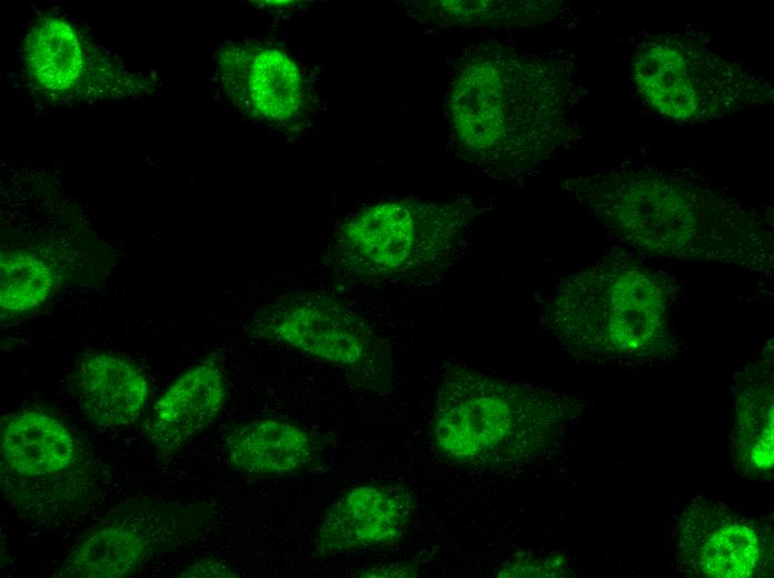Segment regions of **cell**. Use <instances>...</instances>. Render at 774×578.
Here are the masks:
<instances>
[{"label": "cell", "instance_id": "obj_10", "mask_svg": "<svg viewBox=\"0 0 774 578\" xmlns=\"http://www.w3.org/2000/svg\"><path fill=\"white\" fill-rule=\"evenodd\" d=\"M415 508L413 494L403 486H354L322 516L315 534V550L334 556L394 546L407 534Z\"/></svg>", "mask_w": 774, "mask_h": 578}, {"label": "cell", "instance_id": "obj_15", "mask_svg": "<svg viewBox=\"0 0 774 578\" xmlns=\"http://www.w3.org/2000/svg\"><path fill=\"white\" fill-rule=\"evenodd\" d=\"M70 389L83 415L103 428L133 423L148 398L143 372L130 360L109 352L86 356L70 378Z\"/></svg>", "mask_w": 774, "mask_h": 578}, {"label": "cell", "instance_id": "obj_1", "mask_svg": "<svg viewBox=\"0 0 774 578\" xmlns=\"http://www.w3.org/2000/svg\"><path fill=\"white\" fill-rule=\"evenodd\" d=\"M446 92L457 153L489 177L523 176L570 137L573 78L559 58L496 40L475 43L457 58Z\"/></svg>", "mask_w": 774, "mask_h": 578}, {"label": "cell", "instance_id": "obj_7", "mask_svg": "<svg viewBox=\"0 0 774 578\" xmlns=\"http://www.w3.org/2000/svg\"><path fill=\"white\" fill-rule=\"evenodd\" d=\"M22 66L31 86L52 101L136 98L156 89L155 78L129 69L77 24L54 14L32 23L22 49Z\"/></svg>", "mask_w": 774, "mask_h": 578}, {"label": "cell", "instance_id": "obj_3", "mask_svg": "<svg viewBox=\"0 0 774 578\" xmlns=\"http://www.w3.org/2000/svg\"><path fill=\"white\" fill-rule=\"evenodd\" d=\"M677 298L672 276L617 249L562 278L538 316L578 359L639 366L675 350L672 310Z\"/></svg>", "mask_w": 774, "mask_h": 578}, {"label": "cell", "instance_id": "obj_6", "mask_svg": "<svg viewBox=\"0 0 774 578\" xmlns=\"http://www.w3.org/2000/svg\"><path fill=\"white\" fill-rule=\"evenodd\" d=\"M248 333L341 370L356 387L386 392L393 386L389 347L350 305L324 291H297L260 307Z\"/></svg>", "mask_w": 774, "mask_h": 578}, {"label": "cell", "instance_id": "obj_21", "mask_svg": "<svg viewBox=\"0 0 774 578\" xmlns=\"http://www.w3.org/2000/svg\"><path fill=\"white\" fill-rule=\"evenodd\" d=\"M181 577H237L236 570L217 560H199L186 568Z\"/></svg>", "mask_w": 774, "mask_h": 578}, {"label": "cell", "instance_id": "obj_18", "mask_svg": "<svg viewBox=\"0 0 774 578\" xmlns=\"http://www.w3.org/2000/svg\"><path fill=\"white\" fill-rule=\"evenodd\" d=\"M53 269L26 250H6L0 259L2 312L21 313L42 305L56 286Z\"/></svg>", "mask_w": 774, "mask_h": 578}, {"label": "cell", "instance_id": "obj_4", "mask_svg": "<svg viewBox=\"0 0 774 578\" xmlns=\"http://www.w3.org/2000/svg\"><path fill=\"white\" fill-rule=\"evenodd\" d=\"M582 407L577 398L546 387L447 361L438 381L431 438L437 451L460 467L510 469L548 449Z\"/></svg>", "mask_w": 774, "mask_h": 578}, {"label": "cell", "instance_id": "obj_5", "mask_svg": "<svg viewBox=\"0 0 774 578\" xmlns=\"http://www.w3.org/2000/svg\"><path fill=\"white\" fill-rule=\"evenodd\" d=\"M470 199H399L366 207L341 227L331 272L348 285L418 281L444 271L479 215Z\"/></svg>", "mask_w": 774, "mask_h": 578}, {"label": "cell", "instance_id": "obj_9", "mask_svg": "<svg viewBox=\"0 0 774 578\" xmlns=\"http://www.w3.org/2000/svg\"><path fill=\"white\" fill-rule=\"evenodd\" d=\"M681 565L691 576L746 578L767 574L772 544L752 520L720 501L693 500L676 526Z\"/></svg>", "mask_w": 774, "mask_h": 578}, {"label": "cell", "instance_id": "obj_12", "mask_svg": "<svg viewBox=\"0 0 774 578\" xmlns=\"http://www.w3.org/2000/svg\"><path fill=\"white\" fill-rule=\"evenodd\" d=\"M227 397L221 360L215 355L202 358L159 397L146 422L148 438L163 455L178 451L217 419Z\"/></svg>", "mask_w": 774, "mask_h": 578}, {"label": "cell", "instance_id": "obj_2", "mask_svg": "<svg viewBox=\"0 0 774 578\" xmlns=\"http://www.w3.org/2000/svg\"><path fill=\"white\" fill-rule=\"evenodd\" d=\"M564 188L619 241L645 256L772 276L773 241L762 218L689 177L612 169L569 178Z\"/></svg>", "mask_w": 774, "mask_h": 578}, {"label": "cell", "instance_id": "obj_8", "mask_svg": "<svg viewBox=\"0 0 774 578\" xmlns=\"http://www.w3.org/2000/svg\"><path fill=\"white\" fill-rule=\"evenodd\" d=\"M633 78L644 100L677 120L716 117L740 103L743 77L696 41L652 40L633 58Z\"/></svg>", "mask_w": 774, "mask_h": 578}, {"label": "cell", "instance_id": "obj_14", "mask_svg": "<svg viewBox=\"0 0 774 578\" xmlns=\"http://www.w3.org/2000/svg\"><path fill=\"white\" fill-rule=\"evenodd\" d=\"M0 452L2 474L38 482L62 477L78 459L69 429L38 409L19 410L1 419Z\"/></svg>", "mask_w": 774, "mask_h": 578}, {"label": "cell", "instance_id": "obj_11", "mask_svg": "<svg viewBox=\"0 0 774 578\" xmlns=\"http://www.w3.org/2000/svg\"><path fill=\"white\" fill-rule=\"evenodd\" d=\"M200 512L178 511L165 522L120 519L81 538L61 564L57 576L68 578H117L136 574L162 540L188 538L201 519Z\"/></svg>", "mask_w": 774, "mask_h": 578}, {"label": "cell", "instance_id": "obj_17", "mask_svg": "<svg viewBox=\"0 0 774 578\" xmlns=\"http://www.w3.org/2000/svg\"><path fill=\"white\" fill-rule=\"evenodd\" d=\"M228 464L252 477H277L307 469L317 457V442L288 419L264 417L234 429L225 440Z\"/></svg>", "mask_w": 774, "mask_h": 578}, {"label": "cell", "instance_id": "obj_16", "mask_svg": "<svg viewBox=\"0 0 774 578\" xmlns=\"http://www.w3.org/2000/svg\"><path fill=\"white\" fill-rule=\"evenodd\" d=\"M773 405V348L767 343L735 380L733 457L744 476H772Z\"/></svg>", "mask_w": 774, "mask_h": 578}, {"label": "cell", "instance_id": "obj_22", "mask_svg": "<svg viewBox=\"0 0 774 578\" xmlns=\"http://www.w3.org/2000/svg\"><path fill=\"white\" fill-rule=\"evenodd\" d=\"M417 571L410 564H389L371 567L357 574L359 577H415Z\"/></svg>", "mask_w": 774, "mask_h": 578}, {"label": "cell", "instance_id": "obj_19", "mask_svg": "<svg viewBox=\"0 0 774 578\" xmlns=\"http://www.w3.org/2000/svg\"><path fill=\"white\" fill-rule=\"evenodd\" d=\"M545 4L517 1H434L420 6V16L435 27L517 26L543 13Z\"/></svg>", "mask_w": 774, "mask_h": 578}, {"label": "cell", "instance_id": "obj_20", "mask_svg": "<svg viewBox=\"0 0 774 578\" xmlns=\"http://www.w3.org/2000/svg\"><path fill=\"white\" fill-rule=\"evenodd\" d=\"M569 570L562 556H538L529 552L510 555L495 571L496 577H562Z\"/></svg>", "mask_w": 774, "mask_h": 578}, {"label": "cell", "instance_id": "obj_13", "mask_svg": "<svg viewBox=\"0 0 774 578\" xmlns=\"http://www.w3.org/2000/svg\"><path fill=\"white\" fill-rule=\"evenodd\" d=\"M219 73L228 97L269 120H285L298 108L297 66L277 49L231 44L219 53Z\"/></svg>", "mask_w": 774, "mask_h": 578}]
</instances>
